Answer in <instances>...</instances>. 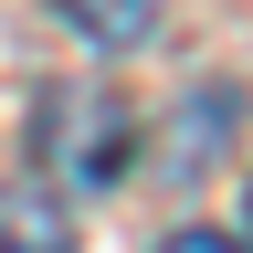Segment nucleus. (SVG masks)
I'll use <instances>...</instances> for the list:
<instances>
[{
	"mask_svg": "<svg viewBox=\"0 0 253 253\" xmlns=\"http://www.w3.org/2000/svg\"><path fill=\"white\" fill-rule=\"evenodd\" d=\"M0 253H74V221H63L53 179H11L0 190Z\"/></svg>",
	"mask_w": 253,
	"mask_h": 253,
	"instance_id": "nucleus-2",
	"label": "nucleus"
},
{
	"mask_svg": "<svg viewBox=\"0 0 253 253\" xmlns=\"http://www.w3.org/2000/svg\"><path fill=\"white\" fill-rule=\"evenodd\" d=\"M158 253H253V243H232V232H169Z\"/></svg>",
	"mask_w": 253,
	"mask_h": 253,
	"instance_id": "nucleus-4",
	"label": "nucleus"
},
{
	"mask_svg": "<svg viewBox=\"0 0 253 253\" xmlns=\"http://www.w3.org/2000/svg\"><path fill=\"white\" fill-rule=\"evenodd\" d=\"M63 21L84 32V42H106V53H126V42H148L158 32V0H53Z\"/></svg>",
	"mask_w": 253,
	"mask_h": 253,
	"instance_id": "nucleus-3",
	"label": "nucleus"
},
{
	"mask_svg": "<svg viewBox=\"0 0 253 253\" xmlns=\"http://www.w3.org/2000/svg\"><path fill=\"white\" fill-rule=\"evenodd\" d=\"M32 148H42L53 190H116L137 169V116H126V95H106V84H53L42 106H32Z\"/></svg>",
	"mask_w": 253,
	"mask_h": 253,
	"instance_id": "nucleus-1",
	"label": "nucleus"
}]
</instances>
